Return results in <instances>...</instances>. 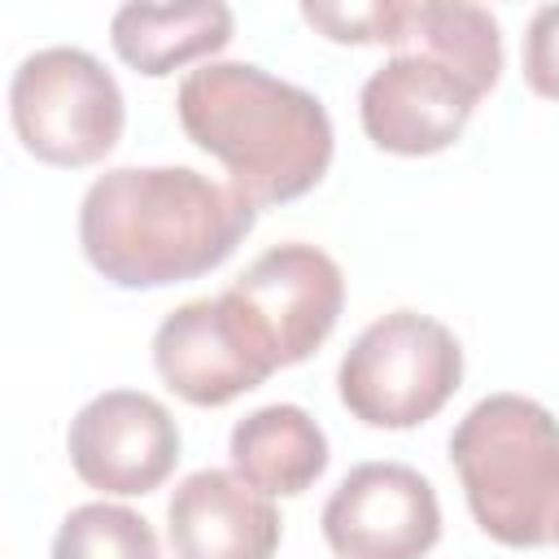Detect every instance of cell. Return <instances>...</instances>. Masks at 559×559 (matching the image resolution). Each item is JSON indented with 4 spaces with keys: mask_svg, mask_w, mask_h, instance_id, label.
<instances>
[{
    "mask_svg": "<svg viewBox=\"0 0 559 559\" xmlns=\"http://www.w3.org/2000/svg\"><path fill=\"white\" fill-rule=\"evenodd\" d=\"M258 205L192 166H114L83 192L79 245L114 288H170L223 266Z\"/></svg>",
    "mask_w": 559,
    "mask_h": 559,
    "instance_id": "6da1fadb",
    "label": "cell"
},
{
    "mask_svg": "<svg viewBox=\"0 0 559 559\" xmlns=\"http://www.w3.org/2000/svg\"><path fill=\"white\" fill-rule=\"evenodd\" d=\"M183 135L223 162L227 183L253 205L306 197L332 166V118L323 100L249 61H205L175 96Z\"/></svg>",
    "mask_w": 559,
    "mask_h": 559,
    "instance_id": "7a4b0ae2",
    "label": "cell"
},
{
    "mask_svg": "<svg viewBox=\"0 0 559 559\" xmlns=\"http://www.w3.org/2000/svg\"><path fill=\"white\" fill-rule=\"evenodd\" d=\"M467 511L485 537L511 550L555 542L559 524V419L524 393L480 397L450 432Z\"/></svg>",
    "mask_w": 559,
    "mask_h": 559,
    "instance_id": "3957f363",
    "label": "cell"
},
{
    "mask_svg": "<svg viewBox=\"0 0 559 559\" xmlns=\"http://www.w3.org/2000/svg\"><path fill=\"white\" fill-rule=\"evenodd\" d=\"M463 384L459 336L419 310H389L358 332L336 367L341 406L367 428H419Z\"/></svg>",
    "mask_w": 559,
    "mask_h": 559,
    "instance_id": "277c9868",
    "label": "cell"
},
{
    "mask_svg": "<svg viewBox=\"0 0 559 559\" xmlns=\"http://www.w3.org/2000/svg\"><path fill=\"white\" fill-rule=\"evenodd\" d=\"M9 118L35 162L83 170L118 148L127 100L118 79L87 48L52 44L22 57L13 70Z\"/></svg>",
    "mask_w": 559,
    "mask_h": 559,
    "instance_id": "5b68a950",
    "label": "cell"
},
{
    "mask_svg": "<svg viewBox=\"0 0 559 559\" xmlns=\"http://www.w3.org/2000/svg\"><path fill=\"white\" fill-rule=\"evenodd\" d=\"M223 297L280 371L306 362L332 336L345 310V275L323 249L288 240L258 253Z\"/></svg>",
    "mask_w": 559,
    "mask_h": 559,
    "instance_id": "8992f818",
    "label": "cell"
},
{
    "mask_svg": "<svg viewBox=\"0 0 559 559\" xmlns=\"http://www.w3.org/2000/svg\"><path fill=\"white\" fill-rule=\"evenodd\" d=\"M476 100L480 92L450 61L419 44H402L367 74L358 118L376 148L393 157H432L467 131Z\"/></svg>",
    "mask_w": 559,
    "mask_h": 559,
    "instance_id": "52a82bcc",
    "label": "cell"
},
{
    "mask_svg": "<svg viewBox=\"0 0 559 559\" xmlns=\"http://www.w3.org/2000/svg\"><path fill=\"white\" fill-rule=\"evenodd\" d=\"M179 424L140 389L96 393L66 432L74 476L109 498L153 493L179 463Z\"/></svg>",
    "mask_w": 559,
    "mask_h": 559,
    "instance_id": "ba28073f",
    "label": "cell"
},
{
    "mask_svg": "<svg viewBox=\"0 0 559 559\" xmlns=\"http://www.w3.org/2000/svg\"><path fill=\"white\" fill-rule=\"evenodd\" d=\"M323 537L336 559H424L441 537L437 489L406 463H358L323 502Z\"/></svg>",
    "mask_w": 559,
    "mask_h": 559,
    "instance_id": "9c48e42d",
    "label": "cell"
},
{
    "mask_svg": "<svg viewBox=\"0 0 559 559\" xmlns=\"http://www.w3.org/2000/svg\"><path fill=\"white\" fill-rule=\"evenodd\" d=\"M153 367L175 397L205 411L236 402L275 371L223 293L183 301L157 323Z\"/></svg>",
    "mask_w": 559,
    "mask_h": 559,
    "instance_id": "30bf717a",
    "label": "cell"
},
{
    "mask_svg": "<svg viewBox=\"0 0 559 559\" xmlns=\"http://www.w3.org/2000/svg\"><path fill=\"white\" fill-rule=\"evenodd\" d=\"M166 537L175 559H275L284 520L236 472L201 467L170 493Z\"/></svg>",
    "mask_w": 559,
    "mask_h": 559,
    "instance_id": "8fae6325",
    "label": "cell"
},
{
    "mask_svg": "<svg viewBox=\"0 0 559 559\" xmlns=\"http://www.w3.org/2000/svg\"><path fill=\"white\" fill-rule=\"evenodd\" d=\"M236 17L223 0L188 4H122L109 22V44L144 79H166L231 44Z\"/></svg>",
    "mask_w": 559,
    "mask_h": 559,
    "instance_id": "7c38bea8",
    "label": "cell"
},
{
    "mask_svg": "<svg viewBox=\"0 0 559 559\" xmlns=\"http://www.w3.org/2000/svg\"><path fill=\"white\" fill-rule=\"evenodd\" d=\"M231 472L266 498H297L328 472L323 428L293 402L249 411L231 428Z\"/></svg>",
    "mask_w": 559,
    "mask_h": 559,
    "instance_id": "4fadbf2b",
    "label": "cell"
},
{
    "mask_svg": "<svg viewBox=\"0 0 559 559\" xmlns=\"http://www.w3.org/2000/svg\"><path fill=\"white\" fill-rule=\"evenodd\" d=\"M52 559H162V546L153 524L131 507L83 502L61 520Z\"/></svg>",
    "mask_w": 559,
    "mask_h": 559,
    "instance_id": "5bb4252c",
    "label": "cell"
},
{
    "mask_svg": "<svg viewBox=\"0 0 559 559\" xmlns=\"http://www.w3.org/2000/svg\"><path fill=\"white\" fill-rule=\"evenodd\" d=\"M415 0H306L301 17L332 44H389L402 48Z\"/></svg>",
    "mask_w": 559,
    "mask_h": 559,
    "instance_id": "9a60e30c",
    "label": "cell"
},
{
    "mask_svg": "<svg viewBox=\"0 0 559 559\" xmlns=\"http://www.w3.org/2000/svg\"><path fill=\"white\" fill-rule=\"evenodd\" d=\"M524 83L542 100H559V4H542L524 35Z\"/></svg>",
    "mask_w": 559,
    "mask_h": 559,
    "instance_id": "2e32d148",
    "label": "cell"
},
{
    "mask_svg": "<svg viewBox=\"0 0 559 559\" xmlns=\"http://www.w3.org/2000/svg\"><path fill=\"white\" fill-rule=\"evenodd\" d=\"M555 542H559V524H555Z\"/></svg>",
    "mask_w": 559,
    "mask_h": 559,
    "instance_id": "e0dca14e",
    "label": "cell"
}]
</instances>
